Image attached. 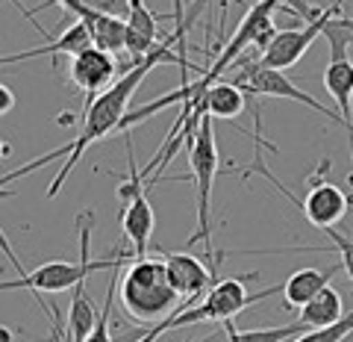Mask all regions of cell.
Segmentation results:
<instances>
[{
  "label": "cell",
  "mask_w": 353,
  "mask_h": 342,
  "mask_svg": "<svg viewBox=\"0 0 353 342\" xmlns=\"http://www.w3.org/2000/svg\"><path fill=\"white\" fill-rule=\"evenodd\" d=\"M248 278H256V272H253V274H239V278H221V281L212 286V289L203 295V301L185 307V310H180L176 316H171L168 322L150 327V334L159 339L162 334H168V330H180V327L201 325V322H221V325H224V322H233V319H236L241 310H248L250 304L265 301V298L283 292V283H277V286H268V289L250 295V292L245 289V281H248Z\"/></svg>",
  "instance_id": "cell-4"
},
{
  "label": "cell",
  "mask_w": 353,
  "mask_h": 342,
  "mask_svg": "<svg viewBox=\"0 0 353 342\" xmlns=\"http://www.w3.org/2000/svg\"><path fill=\"white\" fill-rule=\"evenodd\" d=\"M230 83L239 86V89L248 92V95H256V97H285V101H297V104H303L309 109H315L318 115L330 118L333 124L345 127L347 133H350V127L345 124V118H341L339 113H333V109H327L321 101H315L312 95H306L303 89H297V86L283 71L262 68L259 62H245L233 77H230ZM350 153H353V133H350Z\"/></svg>",
  "instance_id": "cell-6"
},
{
  "label": "cell",
  "mask_w": 353,
  "mask_h": 342,
  "mask_svg": "<svg viewBox=\"0 0 353 342\" xmlns=\"http://www.w3.org/2000/svg\"><path fill=\"white\" fill-rule=\"evenodd\" d=\"M162 45L159 41V15H153L145 6V0H130L127 15V53L130 62L145 59Z\"/></svg>",
  "instance_id": "cell-13"
},
{
  "label": "cell",
  "mask_w": 353,
  "mask_h": 342,
  "mask_svg": "<svg viewBox=\"0 0 353 342\" xmlns=\"http://www.w3.org/2000/svg\"><path fill=\"white\" fill-rule=\"evenodd\" d=\"M321 234H327V236H330V242H333L336 254L341 257V269H345V272H347V278L353 281V239L341 236L336 227H327V230H321Z\"/></svg>",
  "instance_id": "cell-22"
},
{
  "label": "cell",
  "mask_w": 353,
  "mask_h": 342,
  "mask_svg": "<svg viewBox=\"0 0 353 342\" xmlns=\"http://www.w3.org/2000/svg\"><path fill=\"white\" fill-rule=\"evenodd\" d=\"M88 48H94L92 41V32H88L80 21L71 24L68 30L62 32L59 39L48 41V45L41 48H32V50H21V53H6V57H0V65H12V62H24V59H36V57H57V53H65V57H77V53H83Z\"/></svg>",
  "instance_id": "cell-15"
},
{
  "label": "cell",
  "mask_w": 353,
  "mask_h": 342,
  "mask_svg": "<svg viewBox=\"0 0 353 342\" xmlns=\"http://www.w3.org/2000/svg\"><path fill=\"white\" fill-rule=\"evenodd\" d=\"M350 334H353V310L345 319H339L336 325L318 327V330H306V334L294 336L292 342H341V339H347Z\"/></svg>",
  "instance_id": "cell-21"
},
{
  "label": "cell",
  "mask_w": 353,
  "mask_h": 342,
  "mask_svg": "<svg viewBox=\"0 0 353 342\" xmlns=\"http://www.w3.org/2000/svg\"><path fill=\"white\" fill-rule=\"evenodd\" d=\"M245 92L233 86L230 80H218L215 86H209V92L203 95V109L209 118H239L245 113Z\"/></svg>",
  "instance_id": "cell-19"
},
{
  "label": "cell",
  "mask_w": 353,
  "mask_h": 342,
  "mask_svg": "<svg viewBox=\"0 0 353 342\" xmlns=\"http://www.w3.org/2000/svg\"><path fill=\"white\" fill-rule=\"evenodd\" d=\"M347 180H350V186H353V171H350V178H347Z\"/></svg>",
  "instance_id": "cell-30"
},
{
  "label": "cell",
  "mask_w": 353,
  "mask_h": 342,
  "mask_svg": "<svg viewBox=\"0 0 353 342\" xmlns=\"http://www.w3.org/2000/svg\"><path fill=\"white\" fill-rule=\"evenodd\" d=\"M215 118L203 115L201 127H197L194 145L189 148V165H192V178H194V192H197V230L189 236V245L203 242L209 263L218 260V254L212 248V186L218 174V142H215Z\"/></svg>",
  "instance_id": "cell-5"
},
{
  "label": "cell",
  "mask_w": 353,
  "mask_h": 342,
  "mask_svg": "<svg viewBox=\"0 0 353 342\" xmlns=\"http://www.w3.org/2000/svg\"><path fill=\"white\" fill-rule=\"evenodd\" d=\"M306 325L294 322V325H280V327H256V330H239L233 322H224L218 330L206 334L201 339H189V342H292L294 336L306 334Z\"/></svg>",
  "instance_id": "cell-16"
},
{
  "label": "cell",
  "mask_w": 353,
  "mask_h": 342,
  "mask_svg": "<svg viewBox=\"0 0 353 342\" xmlns=\"http://www.w3.org/2000/svg\"><path fill=\"white\" fill-rule=\"evenodd\" d=\"M327 171H330V157H324L321 165H318V174L309 178V189H306L303 201H301L303 218L318 230L336 227L341 218L350 213V195L341 189V186L321 178V174H327Z\"/></svg>",
  "instance_id": "cell-8"
},
{
  "label": "cell",
  "mask_w": 353,
  "mask_h": 342,
  "mask_svg": "<svg viewBox=\"0 0 353 342\" xmlns=\"http://www.w3.org/2000/svg\"><path fill=\"white\" fill-rule=\"evenodd\" d=\"M345 316H347V313H345V301H341V295L333 289V286H327L324 292H318L312 301L303 307L297 322L306 325L309 330H318V327L336 325L339 319H345Z\"/></svg>",
  "instance_id": "cell-18"
},
{
  "label": "cell",
  "mask_w": 353,
  "mask_h": 342,
  "mask_svg": "<svg viewBox=\"0 0 353 342\" xmlns=\"http://www.w3.org/2000/svg\"><path fill=\"white\" fill-rule=\"evenodd\" d=\"M139 342H157V336H153V334H150V330H148V334H145V336H141Z\"/></svg>",
  "instance_id": "cell-28"
},
{
  "label": "cell",
  "mask_w": 353,
  "mask_h": 342,
  "mask_svg": "<svg viewBox=\"0 0 353 342\" xmlns=\"http://www.w3.org/2000/svg\"><path fill=\"white\" fill-rule=\"evenodd\" d=\"M92 209H85L77 218V227H80V257L77 263H65V260H53V263H44V266L24 272L21 269V278L18 281H0V292H15V289H32V292H65V289H74L80 278L85 274H94V272H115L121 269L124 263H132L136 257L132 254H112L109 260H92Z\"/></svg>",
  "instance_id": "cell-3"
},
{
  "label": "cell",
  "mask_w": 353,
  "mask_h": 342,
  "mask_svg": "<svg viewBox=\"0 0 353 342\" xmlns=\"http://www.w3.org/2000/svg\"><path fill=\"white\" fill-rule=\"evenodd\" d=\"M189 27H192V21L185 27H176L171 36H165L157 50L148 53L145 59L132 62L130 68L115 80L112 89H106L103 95H97L94 101L85 106L80 127H77L74 139L68 142V160L62 162V169L57 171V178H53V183L48 186V198L59 195L65 180H68V174L74 171V165L83 160V153L92 148L94 142L106 139L112 130H121V124H124V118L130 113L132 95H136V89L145 83V77L157 68L159 62L180 65V68H183V83H189V59H185V32H189Z\"/></svg>",
  "instance_id": "cell-1"
},
{
  "label": "cell",
  "mask_w": 353,
  "mask_h": 342,
  "mask_svg": "<svg viewBox=\"0 0 353 342\" xmlns=\"http://www.w3.org/2000/svg\"><path fill=\"white\" fill-rule=\"evenodd\" d=\"M165 269H168V278L174 283L176 295L183 298V310L192 307L197 301H203V295L218 283V266L224 260V254H218V260H212L209 266H203L194 254H183V251H168L162 254Z\"/></svg>",
  "instance_id": "cell-10"
},
{
  "label": "cell",
  "mask_w": 353,
  "mask_h": 342,
  "mask_svg": "<svg viewBox=\"0 0 353 342\" xmlns=\"http://www.w3.org/2000/svg\"><path fill=\"white\" fill-rule=\"evenodd\" d=\"M118 283H121V269L109 272V286H106V301L97 313V325L94 330L88 334L85 342H112V330H109V319H112V304H115V295H118Z\"/></svg>",
  "instance_id": "cell-20"
},
{
  "label": "cell",
  "mask_w": 353,
  "mask_h": 342,
  "mask_svg": "<svg viewBox=\"0 0 353 342\" xmlns=\"http://www.w3.org/2000/svg\"><path fill=\"white\" fill-rule=\"evenodd\" d=\"M341 272V263H333L327 269H297L289 281L283 283V298L289 310H303L318 292H324L330 286V278Z\"/></svg>",
  "instance_id": "cell-14"
},
{
  "label": "cell",
  "mask_w": 353,
  "mask_h": 342,
  "mask_svg": "<svg viewBox=\"0 0 353 342\" xmlns=\"http://www.w3.org/2000/svg\"><path fill=\"white\" fill-rule=\"evenodd\" d=\"M227 6H230V0H221V30H224V18H227Z\"/></svg>",
  "instance_id": "cell-27"
},
{
  "label": "cell",
  "mask_w": 353,
  "mask_h": 342,
  "mask_svg": "<svg viewBox=\"0 0 353 342\" xmlns=\"http://www.w3.org/2000/svg\"><path fill=\"white\" fill-rule=\"evenodd\" d=\"M50 3L62 6L65 12H71L80 24L92 32V41L94 48H101L106 53H127V21L124 18H115V15H106V12H97V9L80 3V0H44L41 6L36 9H24V15L30 21H36L32 15L36 12H44V9H50Z\"/></svg>",
  "instance_id": "cell-9"
},
{
  "label": "cell",
  "mask_w": 353,
  "mask_h": 342,
  "mask_svg": "<svg viewBox=\"0 0 353 342\" xmlns=\"http://www.w3.org/2000/svg\"><path fill=\"white\" fill-rule=\"evenodd\" d=\"M345 21H347V27H350V32H353V18H350V15H345Z\"/></svg>",
  "instance_id": "cell-29"
},
{
  "label": "cell",
  "mask_w": 353,
  "mask_h": 342,
  "mask_svg": "<svg viewBox=\"0 0 353 342\" xmlns=\"http://www.w3.org/2000/svg\"><path fill=\"white\" fill-rule=\"evenodd\" d=\"M130 65L118 68L112 53H106L101 48H88L83 53H77V57H71V83L85 95V106H88L97 95L112 89L115 80L130 68Z\"/></svg>",
  "instance_id": "cell-11"
},
{
  "label": "cell",
  "mask_w": 353,
  "mask_h": 342,
  "mask_svg": "<svg viewBox=\"0 0 353 342\" xmlns=\"http://www.w3.org/2000/svg\"><path fill=\"white\" fill-rule=\"evenodd\" d=\"M203 9V0H197V3L192 6V12H185V3L183 0H171V18H174V30L176 27H185L189 21H194V15Z\"/></svg>",
  "instance_id": "cell-24"
},
{
  "label": "cell",
  "mask_w": 353,
  "mask_h": 342,
  "mask_svg": "<svg viewBox=\"0 0 353 342\" xmlns=\"http://www.w3.org/2000/svg\"><path fill=\"white\" fill-rule=\"evenodd\" d=\"M80 3L97 9V12H106V15H115V18H124L130 15V0H80Z\"/></svg>",
  "instance_id": "cell-23"
},
{
  "label": "cell",
  "mask_w": 353,
  "mask_h": 342,
  "mask_svg": "<svg viewBox=\"0 0 353 342\" xmlns=\"http://www.w3.org/2000/svg\"><path fill=\"white\" fill-rule=\"evenodd\" d=\"M121 307L132 322L145 325L148 330L183 310V298L176 295L168 278L162 257L132 260L127 272L121 274Z\"/></svg>",
  "instance_id": "cell-2"
},
{
  "label": "cell",
  "mask_w": 353,
  "mask_h": 342,
  "mask_svg": "<svg viewBox=\"0 0 353 342\" xmlns=\"http://www.w3.org/2000/svg\"><path fill=\"white\" fill-rule=\"evenodd\" d=\"M324 89L336 101L339 115L353 133V59H330L324 68Z\"/></svg>",
  "instance_id": "cell-17"
},
{
  "label": "cell",
  "mask_w": 353,
  "mask_h": 342,
  "mask_svg": "<svg viewBox=\"0 0 353 342\" xmlns=\"http://www.w3.org/2000/svg\"><path fill=\"white\" fill-rule=\"evenodd\" d=\"M153 227H157V213H153V207H150L148 192H141V195L132 198V201L124 204V213H121V230H124V239L132 245V257L136 260L148 257Z\"/></svg>",
  "instance_id": "cell-12"
},
{
  "label": "cell",
  "mask_w": 353,
  "mask_h": 342,
  "mask_svg": "<svg viewBox=\"0 0 353 342\" xmlns=\"http://www.w3.org/2000/svg\"><path fill=\"white\" fill-rule=\"evenodd\" d=\"M15 109V92L6 83H0V115H9Z\"/></svg>",
  "instance_id": "cell-25"
},
{
  "label": "cell",
  "mask_w": 353,
  "mask_h": 342,
  "mask_svg": "<svg viewBox=\"0 0 353 342\" xmlns=\"http://www.w3.org/2000/svg\"><path fill=\"white\" fill-rule=\"evenodd\" d=\"M350 209H353V207H350Z\"/></svg>",
  "instance_id": "cell-31"
},
{
  "label": "cell",
  "mask_w": 353,
  "mask_h": 342,
  "mask_svg": "<svg viewBox=\"0 0 353 342\" xmlns=\"http://www.w3.org/2000/svg\"><path fill=\"white\" fill-rule=\"evenodd\" d=\"M336 15H341V0H333V3L324 9L321 18L309 21V24H303L301 30H277L274 41L259 53L256 62L262 65V68H274V71L292 68V65L301 59L309 48H312V41L321 39L324 24H327L330 18H336Z\"/></svg>",
  "instance_id": "cell-7"
},
{
  "label": "cell",
  "mask_w": 353,
  "mask_h": 342,
  "mask_svg": "<svg viewBox=\"0 0 353 342\" xmlns=\"http://www.w3.org/2000/svg\"><path fill=\"white\" fill-rule=\"evenodd\" d=\"M9 153H12V145H9V142H3V139H0V160H3V157H9Z\"/></svg>",
  "instance_id": "cell-26"
}]
</instances>
